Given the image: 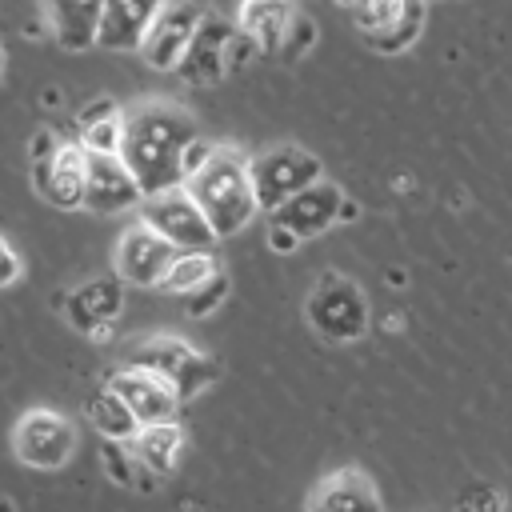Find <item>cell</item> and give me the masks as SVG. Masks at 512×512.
<instances>
[{"label": "cell", "instance_id": "cell-1", "mask_svg": "<svg viewBox=\"0 0 512 512\" xmlns=\"http://www.w3.org/2000/svg\"><path fill=\"white\" fill-rule=\"evenodd\" d=\"M200 140V124L180 104L148 100L124 112V144L120 156L140 180L144 196L180 188L188 180V152Z\"/></svg>", "mask_w": 512, "mask_h": 512}, {"label": "cell", "instance_id": "cell-2", "mask_svg": "<svg viewBox=\"0 0 512 512\" xmlns=\"http://www.w3.org/2000/svg\"><path fill=\"white\" fill-rule=\"evenodd\" d=\"M248 160L252 156H244L240 148L216 144L212 156L184 180V188L192 192V200L208 216L216 240H228V236L244 232L260 216V200H256V184H252Z\"/></svg>", "mask_w": 512, "mask_h": 512}, {"label": "cell", "instance_id": "cell-3", "mask_svg": "<svg viewBox=\"0 0 512 512\" xmlns=\"http://www.w3.org/2000/svg\"><path fill=\"white\" fill-rule=\"evenodd\" d=\"M304 320L308 328L328 340V344H356L368 336V324H372V308H368V296L364 288L344 276V272H324L308 300H304Z\"/></svg>", "mask_w": 512, "mask_h": 512}, {"label": "cell", "instance_id": "cell-4", "mask_svg": "<svg viewBox=\"0 0 512 512\" xmlns=\"http://www.w3.org/2000/svg\"><path fill=\"white\" fill-rule=\"evenodd\" d=\"M124 364H136V368H148V372L164 376L176 388L180 400L200 396L220 376V360L208 356V352H200V348H192L180 336H144V340H136L128 348Z\"/></svg>", "mask_w": 512, "mask_h": 512}, {"label": "cell", "instance_id": "cell-5", "mask_svg": "<svg viewBox=\"0 0 512 512\" xmlns=\"http://www.w3.org/2000/svg\"><path fill=\"white\" fill-rule=\"evenodd\" d=\"M248 168H252V184H256V200L264 216L324 176L320 160L300 144H272L260 156H252Z\"/></svg>", "mask_w": 512, "mask_h": 512}, {"label": "cell", "instance_id": "cell-6", "mask_svg": "<svg viewBox=\"0 0 512 512\" xmlns=\"http://www.w3.org/2000/svg\"><path fill=\"white\" fill-rule=\"evenodd\" d=\"M12 452L24 468L56 472L76 452V424L56 408H28L12 424Z\"/></svg>", "mask_w": 512, "mask_h": 512}, {"label": "cell", "instance_id": "cell-7", "mask_svg": "<svg viewBox=\"0 0 512 512\" xmlns=\"http://www.w3.org/2000/svg\"><path fill=\"white\" fill-rule=\"evenodd\" d=\"M424 16H428V0H356L352 4L360 40L384 56L408 52L424 32Z\"/></svg>", "mask_w": 512, "mask_h": 512}, {"label": "cell", "instance_id": "cell-8", "mask_svg": "<svg viewBox=\"0 0 512 512\" xmlns=\"http://www.w3.org/2000/svg\"><path fill=\"white\" fill-rule=\"evenodd\" d=\"M204 20H208L204 0H164V8L156 12V20L140 44L144 64L156 72H176L184 52L192 48L196 32L204 28Z\"/></svg>", "mask_w": 512, "mask_h": 512}, {"label": "cell", "instance_id": "cell-9", "mask_svg": "<svg viewBox=\"0 0 512 512\" xmlns=\"http://www.w3.org/2000/svg\"><path fill=\"white\" fill-rule=\"evenodd\" d=\"M124 292H128V284H124L116 272H112V276H92V280L76 284V288L60 300L64 320H68L80 336H88V340H96V344H108L112 332H116V320H120V312H124Z\"/></svg>", "mask_w": 512, "mask_h": 512}, {"label": "cell", "instance_id": "cell-10", "mask_svg": "<svg viewBox=\"0 0 512 512\" xmlns=\"http://www.w3.org/2000/svg\"><path fill=\"white\" fill-rule=\"evenodd\" d=\"M140 220L148 228H156L176 248H212L216 244V232H212L208 216L200 212V204L192 200V192L184 184L168 188V192H156V196H144Z\"/></svg>", "mask_w": 512, "mask_h": 512}, {"label": "cell", "instance_id": "cell-11", "mask_svg": "<svg viewBox=\"0 0 512 512\" xmlns=\"http://www.w3.org/2000/svg\"><path fill=\"white\" fill-rule=\"evenodd\" d=\"M84 184H88V148L80 140H60L44 160H32V188L52 208H84Z\"/></svg>", "mask_w": 512, "mask_h": 512}, {"label": "cell", "instance_id": "cell-12", "mask_svg": "<svg viewBox=\"0 0 512 512\" xmlns=\"http://www.w3.org/2000/svg\"><path fill=\"white\" fill-rule=\"evenodd\" d=\"M176 252H180L176 244H168L156 228H148L140 220L128 232H120L116 252H112V272L128 288H160V280H164V272H168Z\"/></svg>", "mask_w": 512, "mask_h": 512}, {"label": "cell", "instance_id": "cell-13", "mask_svg": "<svg viewBox=\"0 0 512 512\" xmlns=\"http://www.w3.org/2000/svg\"><path fill=\"white\" fill-rule=\"evenodd\" d=\"M144 204V188L124 164L120 152H88V184H84V212L116 216Z\"/></svg>", "mask_w": 512, "mask_h": 512}, {"label": "cell", "instance_id": "cell-14", "mask_svg": "<svg viewBox=\"0 0 512 512\" xmlns=\"http://www.w3.org/2000/svg\"><path fill=\"white\" fill-rule=\"evenodd\" d=\"M344 204H348L344 188L320 176V180H316V184H308L304 192L288 196V200H284L276 212H268V220L284 224V228H288V232H296L300 240H312V236L328 232L332 224H340Z\"/></svg>", "mask_w": 512, "mask_h": 512}, {"label": "cell", "instance_id": "cell-15", "mask_svg": "<svg viewBox=\"0 0 512 512\" xmlns=\"http://www.w3.org/2000/svg\"><path fill=\"white\" fill-rule=\"evenodd\" d=\"M108 384L124 396V404L136 412L140 424L176 420V412H180V404H184V400L176 396V388H172L164 376H156V372H148V368H136V364L112 368V372H108Z\"/></svg>", "mask_w": 512, "mask_h": 512}, {"label": "cell", "instance_id": "cell-16", "mask_svg": "<svg viewBox=\"0 0 512 512\" xmlns=\"http://www.w3.org/2000/svg\"><path fill=\"white\" fill-rule=\"evenodd\" d=\"M304 512H384V500L364 468H336L308 492Z\"/></svg>", "mask_w": 512, "mask_h": 512}, {"label": "cell", "instance_id": "cell-17", "mask_svg": "<svg viewBox=\"0 0 512 512\" xmlns=\"http://www.w3.org/2000/svg\"><path fill=\"white\" fill-rule=\"evenodd\" d=\"M164 8V0H104V16H100V36L96 48L108 52H140L156 12Z\"/></svg>", "mask_w": 512, "mask_h": 512}, {"label": "cell", "instance_id": "cell-18", "mask_svg": "<svg viewBox=\"0 0 512 512\" xmlns=\"http://www.w3.org/2000/svg\"><path fill=\"white\" fill-rule=\"evenodd\" d=\"M232 48H236V28L220 24V20H204V28L196 32L192 48L180 60V80L188 84H216L228 68H232Z\"/></svg>", "mask_w": 512, "mask_h": 512}, {"label": "cell", "instance_id": "cell-19", "mask_svg": "<svg viewBox=\"0 0 512 512\" xmlns=\"http://www.w3.org/2000/svg\"><path fill=\"white\" fill-rule=\"evenodd\" d=\"M296 16H300V12H296L292 0H240V8H236V28H240L248 40H256L260 52L280 56V48H284V40H288Z\"/></svg>", "mask_w": 512, "mask_h": 512}, {"label": "cell", "instance_id": "cell-20", "mask_svg": "<svg viewBox=\"0 0 512 512\" xmlns=\"http://www.w3.org/2000/svg\"><path fill=\"white\" fill-rule=\"evenodd\" d=\"M44 16L60 48L88 52L96 48V36H100L104 0H44Z\"/></svg>", "mask_w": 512, "mask_h": 512}, {"label": "cell", "instance_id": "cell-21", "mask_svg": "<svg viewBox=\"0 0 512 512\" xmlns=\"http://www.w3.org/2000/svg\"><path fill=\"white\" fill-rule=\"evenodd\" d=\"M132 448H136V460L152 472V476H172L180 468V456H184V428L180 420H160V424H144L136 436H132Z\"/></svg>", "mask_w": 512, "mask_h": 512}, {"label": "cell", "instance_id": "cell-22", "mask_svg": "<svg viewBox=\"0 0 512 512\" xmlns=\"http://www.w3.org/2000/svg\"><path fill=\"white\" fill-rule=\"evenodd\" d=\"M76 140L88 152H120V144H124V108L108 96H96L76 116Z\"/></svg>", "mask_w": 512, "mask_h": 512}, {"label": "cell", "instance_id": "cell-23", "mask_svg": "<svg viewBox=\"0 0 512 512\" xmlns=\"http://www.w3.org/2000/svg\"><path fill=\"white\" fill-rule=\"evenodd\" d=\"M84 416H88V424L96 428V436H108V440H132V436L144 428V424L136 420V412L124 404V396H120L108 380L84 396Z\"/></svg>", "mask_w": 512, "mask_h": 512}, {"label": "cell", "instance_id": "cell-24", "mask_svg": "<svg viewBox=\"0 0 512 512\" xmlns=\"http://www.w3.org/2000/svg\"><path fill=\"white\" fill-rule=\"evenodd\" d=\"M100 468H104V476H108L112 484H120V488H140V492H152L156 480H160V476H152V472L136 460L132 440H108V436H100Z\"/></svg>", "mask_w": 512, "mask_h": 512}, {"label": "cell", "instance_id": "cell-25", "mask_svg": "<svg viewBox=\"0 0 512 512\" xmlns=\"http://www.w3.org/2000/svg\"><path fill=\"white\" fill-rule=\"evenodd\" d=\"M216 272H220V264H216L212 248H180V252L172 256V264H168L160 288H164L168 296H188V292H196L204 280H212Z\"/></svg>", "mask_w": 512, "mask_h": 512}, {"label": "cell", "instance_id": "cell-26", "mask_svg": "<svg viewBox=\"0 0 512 512\" xmlns=\"http://www.w3.org/2000/svg\"><path fill=\"white\" fill-rule=\"evenodd\" d=\"M184 300V312L192 316V320H204V316H212L224 300H228V272L220 268L212 280H204L196 292H188V296H180Z\"/></svg>", "mask_w": 512, "mask_h": 512}, {"label": "cell", "instance_id": "cell-27", "mask_svg": "<svg viewBox=\"0 0 512 512\" xmlns=\"http://www.w3.org/2000/svg\"><path fill=\"white\" fill-rule=\"evenodd\" d=\"M452 512H504V492L488 480H468L456 500H452Z\"/></svg>", "mask_w": 512, "mask_h": 512}, {"label": "cell", "instance_id": "cell-28", "mask_svg": "<svg viewBox=\"0 0 512 512\" xmlns=\"http://www.w3.org/2000/svg\"><path fill=\"white\" fill-rule=\"evenodd\" d=\"M312 40H316L312 20H308V16H296V24H292V32H288V40H284V48H280V56H284V60H296Z\"/></svg>", "mask_w": 512, "mask_h": 512}, {"label": "cell", "instance_id": "cell-29", "mask_svg": "<svg viewBox=\"0 0 512 512\" xmlns=\"http://www.w3.org/2000/svg\"><path fill=\"white\" fill-rule=\"evenodd\" d=\"M24 280V260H20V252L0 236V288H12V284H20Z\"/></svg>", "mask_w": 512, "mask_h": 512}, {"label": "cell", "instance_id": "cell-30", "mask_svg": "<svg viewBox=\"0 0 512 512\" xmlns=\"http://www.w3.org/2000/svg\"><path fill=\"white\" fill-rule=\"evenodd\" d=\"M304 240L296 236V232H288L284 224H276V220H268V248L272 252H280V256H288V252H296Z\"/></svg>", "mask_w": 512, "mask_h": 512}, {"label": "cell", "instance_id": "cell-31", "mask_svg": "<svg viewBox=\"0 0 512 512\" xmlns=\"http://www.w3.org/2000/svg\"><path fill=\"white\" fill-rule=\"evenodd\" d=\"M4 64H8V56H4V44H0V80H4Z\"/></svg>", "mask_w": 512, "mask_h": 512}]
</instances>
